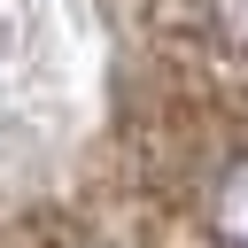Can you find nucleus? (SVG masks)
<instances>
[{"label":"nucleus","instance_id":"obj_1","mask_svg":"<svg viewBox=\"0 0 248 248\" xmlns=\"http://www.w3.org/2000/svg\"><path fill=\"white\" fill-rule=\"evenodd\" d=\"M202 232L217 248H248V147L202 178Z\"/></svg>","mask_w":248,"mask_h":248},{"label":"nucleus","instance_id":"obj_2","mask_svg":"<svg viewBox=\"0 0 248 248\" xmlns=\"http://www.w3.org/2000/svg\"><path fill=\"white\" fill-rule=\"evenodd\" d=\"M202 16H209V39L217 46L248 54V0H202Z\"/></svg>","mask_w":248,"mask_h":248}]
</instances>
